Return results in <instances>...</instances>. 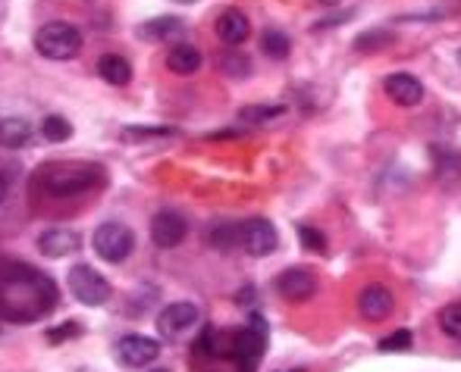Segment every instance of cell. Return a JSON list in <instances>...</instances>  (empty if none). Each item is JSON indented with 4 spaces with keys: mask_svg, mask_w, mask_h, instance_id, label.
<instances>
[{
    "mask_svg": "<svg viewBox=\"0 0 461 372\" xmlns=\"http://www.w3.org/2000/svg\"><path fill=\"white\" fill-rule=\"evenodd\" d=\"M198 323H201V310L194 304H188V300L164 306L158 316V329L164 338H183L185 332H192Z\"/></svg>",
    "mask_w": 461,
    "mask_h": 372,
    "instance_id": "8",
    "label": "cell"
},
{
    "mask_svg": "<svg viewBox=\"0 0 461 372\" xmlns=\"http://www.w3.org/2000/svg\"><path fill=\"white\" fill-rule=\"evenodd\" d=\"M151 372H170V369H164V367H158V369H151Z\"/></svg>",
    "mask_w": 461,
    "mask_h": 372,
    "instance_id": "29",
    "label": "cell"
},
{
    "mask_svg": "<svg viewBox=\"0 0 461 372\" xmlns=\"http://www.w3.org/2000/svg\"><path fill=\"white\" fill-rule=\"evenodd\" d=\"M82 244L79 232H73V228H48V232L38 238V251L44 253L48 260H63L69 257V253H76Z\"/></svg>",
    "mask_w": 461,
    "mask_h": 372,
    "instance_id": "13",
    "label": "cell"
},
{
    "mask_svg": "<svg viewBox=\"0 0 461 372\" xmlns=\"http://www.w3.org/2000/svg\"><path fill=\"white\" fill-rule=\"evenodd\" d=\"M276 291H279V297L295 300V304H302V300L314 297V291H317V279H314V272L304 270V266H292V270L279 272V279H276Z\"/></svg>",
    "mask_w": 461,
    "mask_h": 372,
    "instance_id": "10",
    "label": "cell"
},
{
    "mask_svg": "<svg viewBox=\"0 0 461 372\" xmlns=\"http://www.w3.org/2000/svg\"><path fill=\"white\" fill-rule=\"evenodd\" d=\"M116 357L132 369L151 367L160 357V344L158 338H148V335H122L116 341Z\"/></svg>",
    "mask_w": 461,
    "mask_h": 372,
    "instance_id": "9",
    "label": "cell"
},
{
    "mask_svg": "<svg viewBox=\"0 0 461 372\" xmlns=\"http://www.w3.org/2000/svg\"><path fill=\"white\" fill-rule=\"evenodd\" d=\"M298 238H302V247H308V251H317V253L327 251V235H323L321 228L298 226Z\"/></svg>",
    "mask_w": 461,
    "mask_h": 372,
    "instance_id": "23",
    "label": "cell"
},
{
    "mask_svg": "<svg viewBox=\"0 0 461 372\" xmlns=\"http://www.w3.org/2000/svg\"><path fill=\"white\" fill-rule=\"evenodd\" d=\"M57 304V285L25 263L0 270V316L16 323H35Z\"/></svg>",
    "mask_w": 461,
    "mask_h": 372,
    "instance_id": "1",
    "label": "cell"
},
{
    "mask_svg": "<svg viewBox=\"0 0 461 372\" xmlns=\"http://www.w3.org/2000/svg\"><path fill=\"white\" fill-rule=\"evenodd\" d=\"M41 135L50 141V145H63V141L73 138V126H69L67 116L50 113V116H44V120H41Z\"/></svg>",
    "mask_w": 461,
    "mask_h": 372,
    "instance_id": "20",
    "label": "cell"
},
{
    "mask_svg": "<svg viewBox=\"0 0 461 372\" xmlns=\"http://www.w3.org/2000/svg\"><path fill=\"white\" fill-rule=\"evenodd\" d=\"M393 291L386 288V285H367L365 291L358 295V310L365 319H374V323H380V319H386L389 313H393Z\"/></svg>",
    "mask_w": 461,
    "mask_h": 372,
    "instance_id": "14",
    "label": "cell"
},
{
    "mask_svg": "<svg viewBox=\"0 0 461 372\" xmlns=\"http://www.w3.org/2000/svg\"><path fill=\"white\" fill-rule=\"evenodd\" d=\"M167 66H170V73L176 75H192L201 69V50L194 48V44H173L170 50H167Z\"/></svg>",
    "mask_w": 461,
    "mask_h": 372,
    "instance_id": "16",
    "label": "cell"
},
{
    "mask_svg": "<svg viewBox=\"0 0 461 372\" xmlns=\"http://www.w3.org/2000/svg\"><path fill=\"white\" fill-rule=\"evenodd\" d=\"M35 48L41 57H48V60H73V57H79L82 50V35L76 25L69 22H48L41 25V31L35 35Z\"/></svg>",
    "mask_w": 461,
    "mask_h": 372,
    "instance_id": "3",
    "label": "cell"
},
{
    "mask_svg": "<svg viewBox=\"0 0 461 372\" xmlns=\"http://www.w3.org/2000/svg\"><path fill=\"white\" fill-rule=\"evenodd\" d=\"M279 113H283V107H245V110H239V122H251V126H258V122L276 120Z\"/></svg>",
    "mask_w": 461,
    "mask_h": 372,
    "instance_id": "24",
    "label": "cell"
},
{
    "mask_svg": "<svg viewBox=\"0 0 461 372\" xmlns=\"http://www.w3.org/2000/svg\"><path fill=\"white\" fill-rule=\"evenodd\" d=\"M383 91H386L389 101L399 103V107H418V103L424 101V84H420L411 73L386 75V82H383Z\"/></svg>",
    "mask_w": 461,
    "mask_h": 372,
    "instance_id": "12",
    "label": "cell"
},
{
    "mask_svg": "<svg viewBox=\"0 0 461 372\" xmlns=\"http://www.w3.org/2000/svg\"><path fill=\"white\" fill-rule=\"evenodd\" d=\"M239 244L251 257H270L279 247V235L274 223H267V219H249V223L239 226Z\"/></svg>",
    "mask_w": 461,
    "mask_h": 372,
    "instance_id": "7",
    "label": "cell"
},
{
    "mask_svg": "<svg viewBox=\"0 0 461 372\" xmlns=\"http://www.w3.org/2000/svg\"><path fill=\"white\" fill-rule=\"evenodd\" d=\"M267 335L270 332H267L264 316L251 313L249 325H245V329L236 335V341H232V357H236V363L242 367V372H251L258 367V360L264 357V348H267Z\"/></svg>",
    "mask_w": 461,
    "mask_h": 372,
    "instance_id": "4",
    "label": "cell"
},
{
    "mask_svg": "<svg viewBox=\"0 0 461 372\" xmlns=\"http://www.w3.org/2000/svg\"><path fill=\"white\" fill-rule=\"evenodd\" d=\"M185 219L173 210H160L158 217L151 219V241L160 247V251H170V247H179L185 241Z\"/></svg>",
    "mask_w": 461,
    "mask_h": 372,
    "instance_id": "11",
    "label": "cell"
},
{
    "mask_svg": "<svg viewBox=\"0 0 461 372\" xmlns=\"http://www.w3.org/2000/svg\"><path fill=\"white\" fill-rule=\"evenodd\" d=\"M217 35H220V41H226V44H245V38L251 35V22H249V16H245L242 10H236V6H230V10H223L217 16Z\"/></svg>",
    "mask_w": 461,
    "mask_h": 372,
    "instance_id": "15",
    "label": "cell"
},
{
    "mask_svg": "<svg viewBox=\"0 0 461 372\" xmlns=\"http://www.w3.org/2000/svg\"><path fill=\"white\" fill-rule=\"evenodd\" d=\"M97 179H101V169L92 163H50L38 175L50 198H76V194L88 191Z\"/></svg>",
    "mask_w": 461,
    "mask_h": 372,
    "instance_id": "2",
    "label": "cell"
},
{
    "mask_svg": "<svg viewBox=\"0 0 461 372\" xmlns=\"http://www.w3.org/2000/svg\"><path fill=\"white\" fill-rule=\"evenodd\" d=\"M439 329H443L449 338L461 341V300L458 304L443 306V313H439Z\"/></svg>",
    "mask_w": 461,
    "mask_h": 372,
    "instance_id": "22",
    "label": "cell"
},
{
    "mask_svg": "<svg viewBox=\"0 0 461 372\" xmlns=\"http://www.w3.org/2000/svg\"><path fill=\"white\" fill-rule=\"evenodd\" d=\"M408 348H411V332H405V329H402V332H393V335L383 338V341H380V350H383V354H389V350H408Z\"/></svg>",
    "mask_w": 461,
    "mask_h": 372,
    "instance_id": "25",
    "label": "cell"
},
{
    "mask_svg": "<svg viewBox=\"0 0 461 372\" xmlns=\"http://www.w3.org/2000/svg\"><path fill=\"white\" fill-rule=\"evenodd\" d=\"M261 48H264V54H267L270 60H285V57L292 54V41L283 35V31H276V29H267V31H264Z\"/></svg>",
    "mask_w": 461,
    "mask_h": 372,
    "instance_id": "21",
    "label": "cell"
},
{
    "mask_svg": "<svg viewBox=\"0 0 461 372\" xmlns=\"http://www.w3.org/2000/svg\"><path fill=\"white\" fill-rule=\"evenodd\" d=\"M67 285H69V291H73V297L86 306H104L110 297L107 279L88 263H76L73 270L67 272Z\"/></svg>",
    "mask_w": 461,
    "mask_h": 372,
    "instance_id": "6",
    "label": "cell"
},
{
    "mask_svg": "<svg viewBox=\"0 0 461 372\" xmlns=\"http://www.w3.org/2000/svg\"><path fill=\"white\" fill-rule=\"evenodd\" d=\"M92 244L104 263H122L135 251V232L122 223H104L92 235Z\"/></svg>",
    "mask_w": 461,
    "mask_h": 372,
    "instance_id": "5",
    "label": "cell"
},
{
    "mask_svg": "<svg viewBox=\"0 0 461 372\" xmlns=\"http://www.w3.org/2000/svg\"><path fill=\"white\" fill-rule=\"evenodd\" d=\"M6 198V182H4V175H0V200Z\"/></svg>",
    "mask_w": 461,
    "mask_h": 372,
    "instance_id": "27",
    "label": "cell"
},
{
    "mask_svg": "<svg viewBox=\"0 0 461 372\" xmlns=\"http://www.w3.org/2000/svg\"><path fill=\"white\" fill-rule=\"evenodd\" d=\"M458 66H461V50H458Z\"/></svg>",
    "mask_w": 461,
    "mask_h": 372,
    "instance_id": "30",
    "label": "cell"
},
{
    "mask_svg": "<svg viewBox=\"0 0 461 372\" xmlns=\"http://www.w3.org/2000/svg\"><path fill=\"white\" fill-rule=\"evenodd\" d=\"M97 75H101L107 84H113V88H122V84L132 82V66H129L126 57L104 54L101 60H97Z\"/></svg>",
    "mask_w": 461,
    "mask_h": 372,
    "instance_id": "17",
    "label": "cell"
},
{
    "mask_svg": "<svg viewBox=\"0 0 461 372\" xmlns=\"http://www.w3.org/2000/svg\"><path fill=\"white\" fill-rule=\"evenodd\" d=\"M79 325L76 323H69L67 329H57V332H50V341H60V338H69V335H79Z\"/></svg>",
    "mask_w": 461,
    "mask_h": 372,
    "instance_id": "26",
    "label": "cell"
},
{
    "mask_svg": "<svg viewBox=\"0 0 461 372\" xmlns=\"http://www.w3.org/2000/svg\"><path fill=\"white\" fill-rule=\"evenodd\" d=\"M183 31V22H179L176 16H167V19H151V22H145L139 29L141 38H148V41H167V38L179 35Z\"/></svg>",
    "mask_w": 461,
    "mask_h": 372,
    "instance_id": "19",
    "label": "cell"
},
{
    "mask_svg": "<svg viewBox=\"0 0 461 372\" xmlns=\"http://www.w3.org/2000/svg\"><path fill=\"white\" fill-rule=\"evenodd\" d=\"M321 4H327V6H333V4H339V0H321Z\"/></svg>",
    "mask_w": 461,
    "mask_h": 372,
    "instance_id": "28",
    "label": "cell"
},
{
    "mask_svg": "<svg viewBox=\"0 0 461 372\" xmlns=\"http://www.w3.org/2000/svg\"><path fill=\"white\" fill-rule=\"evenodd\" d=\"M32 138V126L25 120H0V147H25Z\"/></svg>",
    "mask_w": 461,
    "mask_h": 372,
    "instance_id": "18",
    "label": "cell"
}]
</instances>
